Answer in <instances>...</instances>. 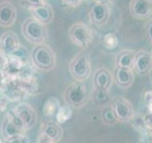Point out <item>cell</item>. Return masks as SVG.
I'll return each mask as SVG.
<instances>
[{
	"instance_id": "cell-29",
	"label": "cell",
	"mask_w": 152,
	"mask_h": 143,
	"mask_svg": "<svg viewBox=\"0 0 152 143\" xmlns=\"http://www.w3.org/2000/svg\"><path fill=\"white\" fill-rule=\"evenodd\" d=\"M7 61H8V55L5 54L4 51L1 49V47H0V65L4 68V66L6 65Z\"/></svg>"
},
{
	"instance_id": "cell-15",
	"label": "cell",
	"mask_w": 152,
	"mask_h": 143,
	"mask_svg": "<svg viewBox=\"0 0 152 143\" xmlns=\"http://www.w3.org/2000/svg\"><path fill=\"white\" fill-rule=\"evenodd\" d=\"M136 52L125 49L119 52L115 57V68L133 70Z\"/></svg>"
},
{
	"instance_id": "cell-1",
	"label": "cell",
	"mask_w": 152,
	"mask_h": 143,
	"mask_svg": "<svg viewBox=\"0 0 152 143\" xmlns=\"http://www.w3.org/2000/svg\"><path fill=\"white\" fill-rule=\"evenodd\" d=\"M31 61L34 68L42 72H49L54 69L56 65V55L51 48L46 44L34 45L31 52Z\"/></svg>"
},
{
	"instance_id": "cell-31",
	"label": "cell",
	"mask_w": 152,
	"mask_h": 143,
	"mask_svg": "<svg viewBox=\"0 0 152 143\" xmlns=\"http://www.w3.org/2000/svg\"><path fill=\"white\" fill-rule=\"evenodd\" d=\"M2 74H3V67L0 65V77H2Z\"/></svg>"
},
{
	"instance_id": "cell-18",
	"label": "cell",
	"mask_w": 152,
	"mask_h": 143,
	"mask_svg": "<svg viewBox=\"0 0 152 143\" xmlns=\"http://www.w3.org/2000/svg\"><path fill=\"white\" fill-rule=\"evenodd\" d=\"M25 133L26 132H24L19 127H17L8 116L5 117L1 125V133L5 140L9 139V138H12L13 136H16L18 135H22V133Z\"/></svg>"
},
{
	"instance_id": "cell-16",
	"label": "cell",
	"mask_w": 152,
	"mask_h": 143,
	"mask_svg": "<svg viewBox=\"0 0 152 143\" xmlns=\"http://www.w3.org/2000/svg\"><path fill=\"white\" fill-rule=\"evenodd\" d=\"M40 133H45L55 143H58L63 137V129L61 128L60 124L52 120L43 122L41 125Z\"/></svg>"
},
{
	"instance_id": "cell-11",
	"label": "cell",
	"mask_w": 152,
	"mask_h": 143,
	"mask_svg": "<svg viewBox=\"0 0 152 143\" xmlns=\"http://www.w3.org/2000/svg\"><path fill=\"white\" fill-rule=\"evenodd\" d=\"M131 15L140 20H145L152 15V0H131L129 4Z\"/></svg>"
},
{
	"instance_id": "cell-12",
	"label": "cell",
	"mask_w": 152,
	"mask_h": 143,
	"mask_svg": "<svg viewBox=\"0 0 152 143\" xmlns=\"http://www.w3.org/2000/svg\"><path fill=\"white\" fill-rule=\"evenodd\" d=\"M17 17L16 8L9 1L0 2V26L11 27L12 26Z\"/></svg>"
},
{
	"instance_id": "cell-36",
	"label": "cell",
	"mask_w": 152,
	"mask_h": 143,
	"mask_svg": "<svg viewBox=\"0 0 152 143\" xmlns=\"http://www.w3.org/2000/svg\"><path fill=\"white\" fill-rule=\"evenodd\" d=\"M0 113H1V111H0Z\"/></svg>"
},
{
	"instance_id": "cell-22",
	"label": "cell",
	"mask_w": 152,
	"mask_h": 143,
	"mask_svg": "<svg viewBox=\"0 0 152 143\" xmlns=\"http://www.w3.org/2000/svg\"><path fill=\"white\" fill-rule=\"evenodd\" d=\"M92 98L97 104H108L107 101L110 100V94H109V91H104V90H94Z\"/></svg>"
},
{
	"instance_id": "cell-35",
	"label": "cell",
	"mask_w": 152,
	"mask_h": 143,
	"mask_svg": "<svg viewBox=\"0 0 152 143\" xmlns=\"http://www.w3.org/2000/svg\"><path fill=\"white\" fill-rule=\"evenodd\" d=\"M151 55H152V52H151Z\"/></svg>"
},
{
	"instance_id": "cell-4",
	"label": "cell",
	"mask_w": 152,
	"mask_h": 143,
	"mask_svg": "<svg viewBox=\"0 0 152 143\" xmlns=\"http://www.w3.org/2000/svg\"><path fill=\"white\" fill-rule=\"evenodd\" d=\"M22 33L28 42L34 45L45 43L47 38V30L45 25H43L33 17L27 18L24 21L22 24Z\"/></svg>"
},
{
	"instance_id": "cell-9",
	"label": "cell",
	"mask_w": 152,
	"mask_h": 143,
	"mask_svg": "<svg viewBox=\"0 0 152 143\" xmlns=\"http://www.w3.org/2000/svg\"><path fill=\"white\" fill-rule=\"evenodd\" d=\"M152 71V55L150 52L140 50L136 52L133 72L139 75H147Z\"/></svg>"
},
{
	"instance_id": "cell-13",
	"label": "cell",
	"mask_w": 152,
	"mask_h": 143,
	"mask_svg": "<svg viewBox=\"0 0 152 143\" xmlns=\"http://www.w3.org/2000/svg\"><path fill=\"white\" fill-rule=\"evenodd\" d=\"M0 47L8 56L12 55L20 47V41L16 33L11 31L2 33L0 36Z\"/></svg>"
},
{
	"instance_id": "cell-24",
	"label": "cell",
	"mask_w": 152,
	"mask_h": 143,
	"mask_svg": "<svg viewBox=\"0 0 152 143\" xmlns=\"http://www.w3.org/2000/svg\"><path fill=\"white\" fill-rule=\"evenodd\" d=\"M21 4L23 5V7L28 10H32L34 8L40 7L42 5L47 4V0H22Z\"/></svg>"
},
{
	"instance_id": "cell-32",
	"label": "cell",
	"mask_w": 152,
	"mask_h": 143,
	"mask_svg": "<svg viewBox=\"0 0 152 143\" xmlns=\"http://www.w3.org/2000/svg\"><path fill=\"white\" fill-rule=\"evenodd\" d=\"M1 85H2V77H0V88H1Z\"/></svg>"
},
{
	"instance_id": "cell-2",
	"label": "cell",
	"mask_w": 152,
	"mask_h": 143,
	"mask_svg": "<svg viewBox=\"0 0 152 143\" xmlns=\"http://www.w3.org/2000/svg\"><path fill=\"white\" fill-rule=\"evenodd\" d=\"M90 98V92L84 82L75 81L66 88L63 99L66 105L74 109H81L87 105Z\"/></svg>"
},
{
	"instance_id": "cell-10",
	"label": "cell",
	"mask_w": 152,
	"mask_h": 143,
	"mask_svg": "<svg viewBox=\"0 0 152 143\" xmlns=\"http://www.w3.org/2000/svg\"><path fill=\"white\" fill-rule=\"evenodd\" d=\"M92 82L94 90L109 91L114 82L113 74L104 67L99 68L94 72Z\"/></svg>"
},
{
	"instance_id": "cell-3",
	"label": "cell",
	"mask_w": 152,
	"mask_h": 143,
	"mask_svg": "<svg viewBox=\"0 0 152 143\" xmlns=\"http://www.w3.org/2000/svg\"><path fill=\"white\" fill-rule=\"evenodd\" d=\"M69 70L75 81L85 82L91 74V61L87 52H80L69 62Z\"/></svg>"
},
{
	"instance_id": "cell-30",
	"label": "cell",
	"mask_w": 152,
	"mask_h": 143,
	"mask_svg": "<svg viewBox=\"0 0 152 143\" xmlns=\"http://www.w3.org/2000/svg\"><path fill=\"white\" fill-rule=\"evenodd\" d=\"M110 0H95V2H100V3H107L109 4Z\"/></svg>"
},
{
	"instance_id": "cell-27",
	"label": "cell",
	"mask_w": 152,
	"mask_h": 143,
	"mask_svg": "<svg viewBox=\"0 0 152 143\" xmlns=\"http://www.w3.org/2000/svg\"><path fill=\"white\" fill-rule=\"evenodd\" d=\"M84 0H64V3L69 8H77Z\"/></svg>"
},
{
	"instance_id": "cell-6",
	"label": "cell",
	"mask_w": 152,
	"mask_h": 143,
	"mask_svg": "<svg viewBox=\"0 0 152 143\" xmlns=\"http://www.w3.org/2000/svg\"><path fill=\"white\" fill-rule=\"evenodd\" d=\"M110 104L119 122H128L134 116V108L129 100L124 97H117L112 99Z\"/></svg>"
},
{
	"instance_id": "cell-14",
	"label": "cell",
	"mask_w": 152,
	"mask_h": 143,
	"mask_svg": "<svg viewBox=\"0 0 152 143\" xmlns=\"http://www.w3.org/2000/svg\"><path fill=\"white\" fill-rule=\"evenodd\" d=\"M113 77L115 84L122 89H127L134 82L135 74L133 70L115 68L113 72Z\"/></svg>"
},
{
	"instance_id": "cell-33",
	"label": "cell",
	"mask_w": 152,
	"mask_h": 143,
	"mask_svg": "<svg viewBox=\"0 0 152 143\" xmlns=\"http://www.w3.org/2000/svg\"><path fill=\"white\" fill-rule=\"evenodd\" d=\"M88 2H92V3H94L95 2V0H87Z\"/></svg>"
},
{
	"instance_id": "cell-17",
	"label": "cell",
	"mask_w": 152,
	"mask_h": 143,
	"mask_svg": "<svg viewBox=\"0 0 152 143\" xmlns=\"http://www.w3.org/2000/svg\"><path fill=\"white\" fill-rule=\"evenodd\" d=\"M31 17L36 19L37 21L42 23L43 25L50 24L54 16L53 10H52V8L48 3L45 5H42L40 7L31 10Z\"/></svg>"
},
{
	"instance_id": "cell-25",
	"label": "cell",
	"mask_w": 152,
	"mask_h": 143,
	"mask_svg": "<svg viewBox=\"0 0 152 143\" xmlns=\"http://www.w3.org/2000/svg\"><path fill=\"white\" fill-rule=\"evenodd\" d=\"M4 143H30V138L28 136H26V133H22V135L9 138V139L5 140Z\"/></svg>"
},
{
	"instance_id": "cell-23",
	"label": "cell",
	"mask_w": 152,
	"mask_h": 143,
	"mask_svg": "<svg viewBox=\"0 0 152 143\" xmlns=\"http://www.w3.org/2000/svg\"><path fill=\"white\" fill-rule=\"evenodd\" d=\"M103 43L104 47L108 50L116 49L119 45V39L117 35L113 32H107L103 36Z\"/></svg>"
},
{
	"instance_id": "cell-26",
	"label": "cell",
	"mask_w": 152,
	"mask_h": 143,
	"mask_svg": "<svg viewBox=\"0 0 152 143\" xmlns=\"http://www.w3.org/2000/svg\"><path fill=\"white\" fill-rule=\"evenodd\" d=\"M36 143H55V142L52 140L51 138H50L48 136H46L45 133H40L39 136H38V138H37Z\"/></svg>"
},
{
	"instance_id": "cell-19",
	"label": "cell",
	"mask_w": 152,
	"mask_h": 143,
	"mask_svg": "<svg viewBox=\"0 0 152 143\" xmlns=\"http://www.w3.org/2000/svg\"><path fill=\"white\" fill-rule=\"evenodd\" d=\"M60 106L61 105L58 98L53 97L48 98L44 103V106H43V114H44L45 117L48 118L54 117Z\"/></svg>"
},
{
	"instance_id": "cell-28",
	"label": "cell",
	"mask_w": 152,
	"mask_h": 143,
	"mask_svg": "<svg viewBox=\"0 0 152 143\" xmlns=\"http://www.w3.org/2000/svg\"><path fill=\"white\" fill-rule=\"evenodd\" d=\"M145 36L147 39L149 40V42L152 43V19L146 24L145 27Z\"/></svg>"
},
{
	"instance_id": "cell-20",
	"label": "cell",
	"mask_w": 152,
	"mask_h": 143,
	"mask_svg": "<svg viewBox=\"0 0 152 143\" xmlns=\"http://www.w3.org/2000/svg\"><path fill=\"white\" fill-rule=\"evenodd\" d=\"M101 119L107 125H114V124L119 122L115 114V112H114L110 103L103 106L101 110Z\"/></svg>"
},
{
	"instance_id": "cell-21",
	"label": "cell",
	"mask_w": 152,
	"mask_h": 143,
	"mask_svg": "<svg viewBox=\"0 0 152 143\" xmlns=\"http://www.w3.org/2000/svg\"><path fill=\"white\" fill-rule=\"evenodd\" d=\"M72 116V109L69 107V105H63V106H60L58 109L56 114H55V121L59 124H63L66 123L69 119Z\"/></svg>"
},
{
	"instance_id": "cell-5",
	"label": "cell",
	"mask_w": 152,
	"mask_h": 143,
	"mask_svg": "<svg viewBox=\"0 0 152 143\" xmlns=\"http://www.w3.org/2000/svg\"><path fill=\"white\" fill-rule=\"evenodd\" d=\"M69 36L71 42L81 49L88 48L93 40L91 29L83 22L73 24L69 31Z\"/></svg>"
},
{
	"instance_id": "cell-34",
	"label": "cell",
	"mask_w": 152,
	"mask_h": 143,
	"mask_svg": "<svg viewBox=\"0 0 152 143\" xmlns=\"http://www.w3.org/2000/svg\"><path fill=\"white\" fill-rule=\"evenodd\" d=\"M0 143H4V141H3V140L1 139V138H0Z\"/></svg>"
},
{
	"instance_id": "cell-8",
	"label": "cell",
	"mask_w": 152,
	"mask_h": 143,
	"mask_svg": "<svg viewBox=\"0 0 152 143\" xmlns=\"http://www.w3.org/2000/svg\"><path fill=\"white\" fill-rule=\"evenodd\" d=\"M90 20L97 27H102L107 23L110 16V8L107 3L94 2L89 10Z\"/></svg>"
},
{
	"instance_id": "cell-7",
	"label": "cell",
	"mask_w": 152,
	"mask_h": 143,
	"mask_svg": "<svg viewBox=\"0 0 152 143\" xmlns=\"http://www.w3.org/2000/svg\"><path fill=\"white\" fill-rule=\"evenodd\" d=\"M13 111L17 114V116L22 120L26 132L31 130L37 123V114L30 104L26 102H21L14 107Z\"/></svg>"
}]
</instances>
